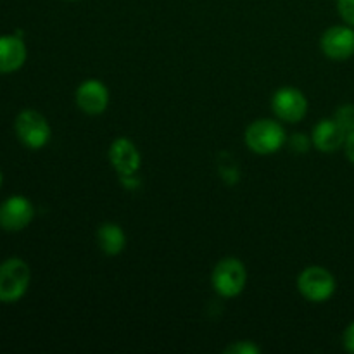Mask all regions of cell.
Listing matches in <instances>:
<instances>
[{
    "mask_svg": "<svg viewBox=\"0 0 354 354\" xmlns=\"http://www.w3.org/2000/svg\"><path fill=\"white\" fill-rule=\"evenodd\" d=\"M109 162L120 176L137 175L140 169V152L130 138H116L109 147Z\"/></svg>",
    "mask_w": 354,
    "mask_h": 354,
    "instance_id": "cell-10",
    "label": "cell"
},
{
    "mask_svg": "<svg viewBox=\"0 0 354 354\" xmlns=\"http://www.w3.org/2000/svg\"><path fill=\"white\" fill-rule=\"evenodd\" d=\"M31 270L21 258H9L0 265V303H17L30 287Z\"/></svg>",
    "mask_w": 354,
    "mask_h": 354,
    "instance_id": "cell-3",
    "label": "cell"
},
{
    "mask_svg": "<svg viewBox=\"0 0 354 354\" xmlns=\"http://www.w3.org/2000/svg\"><path fill=\"white\" fill-rule=\"evenodd\" d=\"M289 144L294 152H306L313 145V142H311V137H306L304 133H294L289 138Z\"/></svg>",
    "mask_w": 354,
    "mask_h": 354,
    "instance_id": "cell-17",
    "label": "cell"
},
{
    "mask_svg": "<svg viewBox=\"0 0 354 354\" xmlns=\"http://www.w3.org/2000/svg\"><path fill=\"white\" fill-rule=\"evenodd\" d=\"M272 109L286 123H299L308 113V99L299 88L282 86L272 97Z\"/></svg>",
    "mask_w": 354,
    "mask_h": 354,
    "instance_id": "cell-6",
    "label": "cell"
},
{
    "mask_svg": "<svg viewBox=\"0 0 354 354\" xmlns=\"http://www.w3.org/2000/svg\"><path fill=\"white\" fill-rule=\"evenodd\" d=\"M348 131L337 123L335 118H324L313 127L311 133V142L313 147H317L320 152H335L341 147H344Z\"/></svg>",
    "mask_w": 354,
    "mask_h": 354,
    "instance_id": "cell-11",
    "label": "cell"
},
{
    "mask_svg": "<svg viewBox=\"0 0 354 354\" xmlns=\"http://www.w3.org/2000/svg\"><path fill=\"white\" fill-rule=\"evenodd\" d=\"M214 292L223 299H232L244 292L248 286V270L237 258H225L216 263L211 275Z\"/></svg>",
    "mask_w": 354,
    "mask_h": 354,
    "instance_id": "cell-2",
    "label": "cell"
},
{
    "mask_svg": "<svg viewBox=\"0 0 354 354\" xmlns=\"http://www.w3.org/2000/svg\"><path fill=\"white\" fill-rule=\"evenodd\" d=\"M342 344H344V349L348 353L354 354V322L348 325V328L344 330V335H342Z\"/></svg>",
    "mask_w": 354,
    "mask_h": 354,
    "instance_id": "cell-18",
    "label": "cell"
},
{
    "mask_svg": "<svg viewBox=\"0 0 354 354\" xmlns=\"http://www.w3.org/2000/svg\"><path fill=\"white\" fill-rule=\"evenodd\" d=\"M337 10L342 21L354 28V0H337Z\"/></svg>",
    "mask_w": 354,
    "mask_h": 354,
    "instance_id": "cell-16",
    "label": "cell"
},
{
    "mask_svg": "<svg viewBox=\"0 0 354 354\" xmlns=\"http://www.w3.org/2000/svg\"><path fill=\"white\" fill-rule=\"evenodd\" d=\"M261 349L251 341H239L225 349V354H259Z\"/></svg>",
    "mask_w": 354,
    "mask_h": 354,
    "instance_id": "cell-15",
    "label": "cell"
},
{
    "mask_svg": "<svg viewBox=\"0 0 354 354\" xmlns=\"http://www.w3.org/2000/svg\"><path fill=\"white\" fill-rule=\"evenodd\" d=\"M14 131H16L17 140L31 151L44 149L52 137L48 121L45 120L44 114L33 109H24L17 114L14 121Z\"/></svg>",
    "mask_w": 354,
    "mask_h": 354,
    "instance_id": "cell-4",
    "label": "cell"
},
{
    "mask_svg": "<svg viewBox=\"0 0 354 354\" xmlns=\"http://www.w3.org/2000/svg\"><path fill=\"white\" fill-rule=\"evenodd\" d=\"M322 52L332 61H346L354 55V30L349 24H337L324 31L320 38Z\"/></svg>",
    "mask_w": 354,
    "mask_h": 354,
    "instance_id": "cell-8",
    "label": "cell"
},
{
    "mask_svg": "<svg viewBox=\"0 0 354 354\" xmlns=\"http://www.w3.org/2000/svg\"><path fill=\"white\" fill-rule=\"evenodd\" d=\"M26 44L19 35L0 37V75H9L21 69L26 62Z\"/></svg>",
    "mask_w": 354,
    "mask_h": 354,
    "instance_id": "cell-12",
    "label": "cell"
},
{
    "mask_svg": "<svg viewBox=\"0 0 354 354\" xmlns=\"http://www.w3.org/2000/svg\"><path fill=\"white\" fill-rule=\"evenodd\" d=\"M335 120L348 133L354 131V104H346V106L339 107L335 113Z\"/></svg>",
    "mask_w": 354,
    "mask_h": 354,
    "instance_id": "cell-14",
    "label": "cell"
},
{
    "mask_svg": "<svg viewBox=\"0 0 354 354\" xmlns=\"http://www.w3.org/2000/svg\"><path fill=\"white\" fill-rule=\"evenodd\" d=\"M2 183H3V175L2 171H0V189H2Z\"/></svg>",
    "mask_w": 354,
    "mask_h": 354,
    "instance_id": "cell-20",
    "label": "cell"
},
{
    "mask_svg": "<svg viewBox=\"0 0 354 354\" xmlns=\"http://www.w3.org/2000/svg\"><path fill=\"white\" fill-rule=\"evenodd\" d=\"M335 277L324 266H308L297 277V290L310 303H325L335 292Z\"/></svg>",
    "mask_w": 354,
    "mask_h": 354,
    "instance_id": "cell-5",
    "label": "cell"
},
{
    "mask_svg": "<svg viewBox=\"0 0 354 354\" xmlns=\"http://www.w3.org/2000/svg\"><path fill=\"white\" fill-rule=\"evenodd\" d=\"M97 244L106 256H118L127 245V235L116 223H104L97 230Z\"/></svg>",
    "mask_w": 354,
    "mask_h": 354,
    "instance_id": "cell-13",
    "label": "cell"
},
{
    "mask_svg": "<svg viewBox=\"0 0 354 354\" xmlns=\"http://www.w3.org/2000/svg\"><path fill=\"white\" fill-rule=\"evenodd\" d=\"M69 2H75V0H69Z\"/></svg>",
    "mask_w": 354,
    "mask_h": 354,
    "instance_id": "cell-21",
    "label": "cell"
},
{
    "mask_svg": "<svg viewBox=\"0 0 354 354\" xmlns=\"http://www.w3.org/2000/svg\"><path fill=\"white\" fill-rule=\"evenodd\" d=\"M344 152H346V156H348L349 161H351L353 165H354V131H351V133H348V137H346Z\"/></svg>",
    "mask_w": 354,
    "mask_h": 354,
    "instance_id": "cell-19",
    "label": "cell"
},
{
    "mask_svg": "<svg viewBox=\"0 0 354 354\" xmlns=\"http://www.w3.org/2000/svg\"><path fill=\"white\" fill-rule=\"evenodd\" d=\"M35 207L24 196H10L0 204V228L6 232H21L33 221Z\"/></svg>",
    "mask_w": 354,
    "mask_h": 354,
    "instance_id": "cell-7",
    "label": "cell"
},
{
    "mask_svg": "<svg viewBox=\"0 0 354 354\" xmlns=\"http://www.w3.org/2000/svg\"><path fill=\"white\" fill-rule=\"evenodd\" d=\"M76 106L88 116H99L109 106V90L99 80H86L76 88Z\"/></svg>",
    "mask_w": 354,
    "mask_h": 354,
    "instance_id": "cell-9",
    "label": "cell"
},
{
    "mask_svg": "<svg viewBox=\"0 0 354 354\" xmlns=\"http://www.w3.org/2000/svg\"><path fill=\"white\" fill-rule=\"evenodd\" d=\"M244 142L252 152L259 156L275 154L287 142L286 130L282 124L270 118L252 121L244 133Z\"/></svg>",
    "mask_w": 354,
    "mask_h": 354,
    "instance_id": "cell-1",
    "label": "cell"
}]
</instances>
